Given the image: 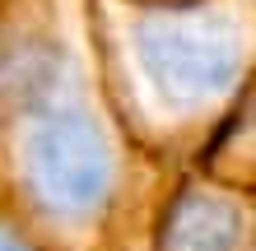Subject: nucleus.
<instances>
[{"label": "nucleus", "mask_w": 256, "mask_h": 251, "mask_svg": "<svg viewBox=\"0 0 256 251\" xmlns=\"http://www.w3.org/2000/svg\"><path fill=\"white\" fill-rule=\"evenodd\" d=\"M238 238H242V224L228 205L191 196L172 214L168 251H238Z\"/></svg>", "instance_id": "3"}, {"label": "nucleus", "mask_w": 256, "mask_h": 251, "mask_svg": "<svg viewBox=\"0 0 256 251\" xmlns=\"http://www.w3.org/2000/svg\"><path fill=\"white\" fill-rule=\"evenodd\" d=\"M144 65L168 93L177 98H210L233 79V37L214 33V28L196 23V19H177L163 23L154 33L140 37Z\"/></svg>", "instance_id": "2"}, {"label": "nucleus", "mask_w": 256, "mask_h": 251, "mask_svg": "<svg viewBox=\"0 0 256 251\" xmlns=\"http://www.w3.org/2000/svg\"><path fill=\"white\" fill-rule=\"evenodd\" d=\"M0 251H28V247H24L19 238H14V233H10L5 224H0Z\"/></svg>", "instance_id": "4"}, {"label": "nucleus", "mask_w": 256, "mask_h": 251, "mask_svg": "<svg viewBox=\"0 0 256 251\" xmlns=\"http://www.w3.org/2000/svg\"><path fill=\"white\" fill-rule=\"evenodd\" d=\"M28 177L42 205L56 214H88L98 210L112 186V149L98 126L80 112L47 116L28 140Z\"/></svg>", "instance_id": "1"}]
</instances>
